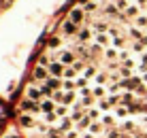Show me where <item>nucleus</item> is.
I'll list each match as a JSON object with an SVG mask.
<instances>
[{
    "label": "nucleus",
    "instance_id": "27",
    "mask_svg": "<svg viewBox=\"0 0 147 138\" xmlns=\"http://www.w3.org/2000/svg\"><path fill=\"white\" fill-rule=\"evenodd\" d=\"M73 87H75V83H73V81H64V89L73 91Z\"/></svg>",
    "mask_w": 147,
    "mask_h": 138
},
{
    "label": "nucleus",
    "instance_id": "17",
    "mask_svg": "<svg viewBox=\"0 0 147 138\" xmlns=\"http://www.w3.org/2000/svg\"><path fill=\"white\" fill-rule=\"evenodd\" d=\"M107 58H109V60H115V58H117V51H115L113 47H109V49H107Z\"/></svg>",
    "mask_w": 147,
    "mask_h": 138
},
{
    "label": "nucleus",
    "instance_id": "1",
    "mask_svg": "<svg viewBox=\"0 0 147 138\" xmlns=\"http://www.w3.org/2000/svg\"><path fill=\"white\" fill-rule=\"evenodd\" d=\"M64 70H66V68H64L62 62H51V64H49V74L55 76V79H60V76L64 74Z\"/></svg>",
    "mask_w": 147,
    "mask_h": 138
},
{
    "label": "nucleus",
    "instance_id": "30",
    "mask_svg": "<svg viewBox=\"0 0 147 138\" xmlns=\"http://www.w3.org/2000/svg\"><path fill=\"white\" fill-rule=\"evenodd\" d=\"M73 68H75V70H77V72H79V70L83 68V62H75V64H73Z\"/></svg>",
    "mask_w": 147,
    "mask_h": 138
},
{
    "label": "nucleus",
    "instance_id": "16",
    "mask_svg": "<svg viewBox=\"0 0 147 138\" xmlns=\"http://www.w3.org/2000/svg\"><path fill=\"white\" fill-rule=\"evenodd\" d=\"M47 85H49L51 89H55V87H60V85H62V81H58V79L53 76V79H47Z\"/></svg>",
    "mask_w": 147,
    "mask_h": 138
},
{
    "label": "nucleus",
    "instance_id": "3",
    "mask_svg": "<svg viewBox=\"0 0 147 138\" xmlns=\"http://www.w3.org/2000/svg\"><path fill=\"white\" fill-rule=\"evenodd\" d=\"M79 25L77 23H75V21H70V19H68V21H64V25H62V30H64V34H79Z\"/></svg>",
    "mask_w": 147,
    "mask_h": 138
},
{
    "label": "nucleus",
    "instance_id": "31",
    "mask_svg": "<svg viewBox=\"0 0 147 138\" xmlns=\"http://www.w3.org/2000/svg\"><path fill=\"white\" fill-rule=\"evenodd\" d=\"M55 113H58V115H66V109H64V106H60V109L55 111Z\"/></svg>",
    "mask_w": 147,
    "mask_h": 138
},
{
    "label": "nucleus",
    "instance_id": "5",
    "mask_svg": "<svg viewBox=\"0 0 147 138\" xmlns=\"http://www.w3.org/2000/svg\"><path fill=\"white\" fill-rule=\"evenodd\" d=\"M139 11H141V9L136 7V4H130V7L126 9V11H124V15H126V17H132V19H136V17H139V15H141Z\"/></svg>",
    "mask_w": 147,
    "mask_h": 138
},
{
    "label": "nucleus",
    "instance_id": "20",
    "mask_svg": "<svg viewBox=\"0 0 147 138\" xmlns=\"http://www.w3.org/2000/svg\"><path fill=\"white\" fill-rule=\"evenodd\" d=\"M124 45V36H113V47H121Z\"/></svg>",
    "mask_w": 147,
    "mask_h": 138
},
{
    "label": "nucleus",
    "instance_id": "11",
    "mask_svg": "<svg viewBox=\"0 0 147 138\" xmlns=\"http://www.w3.org/2000/svg\"><path fill=\"white\" fill-rule=\"evenodd\" d=\"M40 111H43V113H51V111H53V102L51 100H45L43 104H40Z\"/></svg>",
    "mask_w": 147,
    "mask_h": 138
},
{
    "label": "nucleus",
    "instance_id": "18",
    "mask_svg": "<svg viewBox=\"0 0 147 138\" xmlns=\"http://www.w3.org/2000/svg\"><path fill=\"white\" fill-rule=\"evenodd\" d=\"M75 74H77V70H75V68H66V70H64V76H66V79H73Z\"/></svg>",
    "mask_w": 147,
    "mask_h": 138
},
{
    "label": "nucleus",
    "instance_id": "12",
    "mask_svg": "<svg viewBox=\"0 0 147 138\" xmlns=\"http://www.w3.org/2000/svg\"><path fill=\"white\" fill-rule=\"evenodd\" d=\"M22 109L24 111H36V104H34V100H24Z\"/></svg>",
    "mask_w": 147,
    "mask_h": 138
},
{
    "label": "nucleus",
    "instance_id": "8",
    "mask_svg": "<svg viewBox=\"0 0 147 138\" xmlns=\"http://www.w3.org/2000/svg\"><path fill=\"white\" fill-rule=\"evenodd\" d=\"M40 96H43L40 87H28V100H38Z\"/></svg>",
    "mask_w": 147,
    "mask_h": 138
},
{
    "label": "nucleus",
    "instance_id": "21",
    "mask_svg": "<svg viewBox=\"0 0 147 138\" xmlns=\"http://www.w3.org/2000/svg\"><path fill=\"white\" fill-rule=\"evenodd\" d=\"M19 121H22V125H26V127H30V125H32V119H30L28 115H24V117H22Z\"/></svg>",
    "mask_w": 147,
    "mask_h": 138
},
{
    "label": "nucleus",
    "instance_id": "28",
    "mask_svg": "<svg viewBox=\"0 0 147 138\" xmlns=\"http://www.w3.org/2000/svg\"><path fill=\"white\" fill-rule=\"evenodd\" d=\"M105 81H107V76H105V74H98V76H96V83H98V85H102Z\"/></svg>",
    "mask_w": 147,
    "mask_h": 138
},
{
    "label": "nucleus",
    "instance_id": "7",
    "mask_svg": "<svg viewBox=\"0 0 147 138\" xmlns=\"http://www.w3.org/2000/svg\"><path fill=\"white\" fill-rule=\"evenodd\" d=\"M134 25H136L139 30H147V15H143V13H141L139 17L134 19Z\"/></svg>",
    "mask_w": 147,
    "mask_h": 138
},
{
    "label": "nucleus",
    "instance_id": "32",
    "mask_svg": "<svg viewBox=\"0 0 147 138\" xmlns=\"http://www.w3.org/2000/svg\"><path fill=\"white\" fill-rule=\"evenodd\" d=\"M145 55H147V51H145Z\"/></svg>",
    "mask_w": 147,
    "mask_h": 138
},
{
    "label": "nucleus",
    "instance_id": "19",
    "mask_svg": "<svg viewBox=\"0 0 147 138\" xmlns=\"http://www.w3.org/2000/svg\"><path fill=\"white\" fill-rule=\"evenodd\" d=\"M100 130H102V125H100V123H92V125H90V132H92V134H98Z\"/></svg>",
    "mask_w": 147,
    "mask_h": 138
},
{
    "label": "nucleus",
    "instance_id": "14",
    "mask_svg": "<svg viewBox=\"0 0 147 138\" xmlns=\"http://www.w3.org/2000/svg\"><path fill=\"white\" fill-rule=\"evenodd\" d=\"M115 4H117V9H119V11H121V13H124V11H126V9H128V7H130V4H128V0H115Z\"/></svg>",
    "mask_w": 147,
    "mask_h": 138
},
{
    "label": "nucleus",
    "instance_id": "15",
    "mask_svg": "<svg viewBox=\"0 0 147 138\" xmlns=\"http://www.w3.org/2000/svg\"><path fill=\"white\" fill-rule=\"evenodd\" d=\"M96 9H98V4H96V0H90V2H85L83 11H96Z\"/></svg>",
    "mask_w": 147,
    "mask_h": 138
},
{
    "label": "nucleus",
    "instance_id": "2",
    "mask_svg": "<svg viewBox=\"0 0 147 138\" xmlns=\"http://www.w3.org/2000/svg\"><path fill=\"white\" fill-rule=\"evenodd\" d=\"M83 17H85V11H83V9H73V11H70V15H68V19H70V21H75V23H81V21H83Z\"/></svg>",
    "mask_w": 147,
    "mask_h": 138
},
{
    "label": "nucleus",
    "instance_id": "9",
    "mask_svg": "<svg viewBox=\"0 0 147 138\" xmlns=\"http://www.w3.org/2000/svg\"><path fill=\"white\" fill-rule=\"evenodd\" d=\"M92 30H88V28H83V30H79V34H77V38L81 40V43H85V40H90V36H92Z\"/></svg>",
    "mask_w": 147,
    "mask_h": 138
},
{
    "label": "nucleus",
    "instance_id": "10",
    "mask_svg": "<svg viewBox=\"0 0 147 138\" xmlns=\"http://www.w3.org/2000/svg\"><path fill=\"white\" fill-rule=\"evenodd\" d=\"M94 38H96V43H98V45H109L107 32H105V34H94Z\"/></svg>",
    "mask_w": 147,
    "mask_h": 138
},
{
    "label": "nucleus",
    "instance_id": "13",
    "mask_svg": "<svg viewBox=\"0 0 147 138\" xmlns=\"http://www.w3.org/2000/svg\"><path fill=\"white\" fill-rule=\"evenodd\" d=\"M92 94H94V98H102V96H105V87H102V85H96Z\"/></svg>",
    "mask_w": 147,
    "mask_h": 138
},
{
    "label": "nucleus",
    "instance_id": "26",
    "mask_svg": "<svg viewBox=\"0 0 147 138\" xmlns=\"http://www.w3.org/2000/svg\"><path fill=\"white\" fill-rule=\"evenodd\" d=\"M60 127H62V130H68V127H70V119H62Z\"/></svg>",
    "mask_w": 147,
    "mask_h": 138
},
{
    "label": "nucleus",
    "instance_id": "25",
    "mask_svg": "<svg viewBox=\"0 0 147 138\" xmlns=\"http://www.w3.org/2000/svg\"><path fill=\"white\" fill-rule=\"evenodd\" d=\"M94 74H96L94 68H85V74H83V76H85V79H90V76H94Z\"/></svg>",
    "mask_w": 147,
    "mask_h": 138
},
{
    "label": "nucleus",
    "instance_id": "6",
    "mask_svg": "<svg viewBox=\"0 0 147 138\" xmlns=\"http://www.w3.org/2000/svg\"><path fill=\"white\" fill-rule=\"evenodd\" d=\"M47 76H49V70L47 68H45V66H38V68L36 70H34V79H36V81H40V79H47Z\"/></svg>",
    "mask_w": 147,
    "mask_h": 138
},
{
    "label": "nucleus",
    "instance_id": "29",
    "mask_svg": "<svg viewBox=\"0 0 147 138\" xmlns=\"http://www.w3.org/2000/svg\"><path fill=\"white\" fill-rule=\"evenodd\" d=\"M136 7L139 9H147V0H136Z\"/></svg>",
    "mask_w": 147,
    "mask_h": 138
},
{
    "label": "nucleus",
    "instance_id": "4",
    "mask_svg": "<svg viewBox=\"0 0 147 138\" xmlns=\"http://www.w3.org/2000/svg\"><path fill=\"white\" fill-rule=\"evenodd\" d=\"M58 58H60V62H62V64H75V55L70 53V51H60Z\"/></svg>",
    "mask_w": 147,
    "mask_h": 138
},
{
    "label": "nucleus",
    "instance_id": "23",
    "mask_svg": "<svg viewBox=\"0 0 147 138\" xmlns=\"http://www.w3.org/2000/svg\"><path fill=\"white\" fill-rule=\"evenodd\" d=\"M102 123H105V125H113V123H115V119L107 115V117H102Z\"/></svg>",
    "mask_w": 147,
    "mask_h": 138
},
{
    "label": "nucleus",
    "instance_id": "24",
    "mask_svg": "<svg viewBox=\"0 0 147 138\" xmlns=\"http://www.w3.org/2000/svg\"><path fill=\"white\" fill-rule=\"evenodd\" d=\"M90 119H92V117H85V119H81V121H79V127H88V125H90Z\"/></svg>",
    "mask_w": 147,
    "mask_h": 138
},
{
    "label": "nucleus",
    "instance_id": "22",
    "mask_svg": "<svg viewBox=\"0 0 147 138\" xmlns=\"http://www.w3.org/2000/svg\"><path fill=\"white\" fill-rule=\"evenodd\" d=\"M73 98H75V94H73V91H68V94H64L62 102H66V104H68V102H73Z\"/></svg>",
    "mask_w": 147,
    "mask_h": 138
}]
</instances>
